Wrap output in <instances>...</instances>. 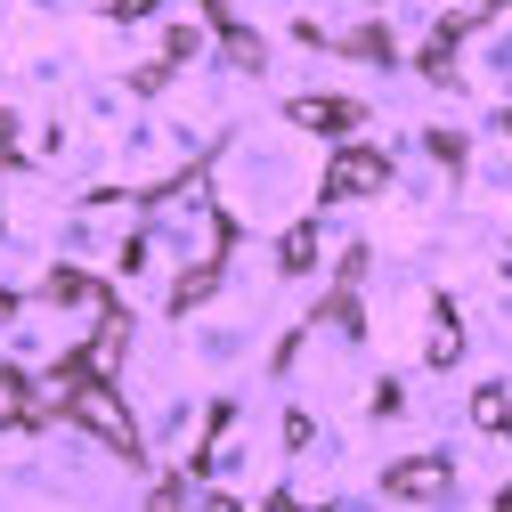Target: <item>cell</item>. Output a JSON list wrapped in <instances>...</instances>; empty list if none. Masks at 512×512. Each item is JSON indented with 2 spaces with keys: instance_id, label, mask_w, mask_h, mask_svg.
I'll use <instances>...</instances> for the list:
<instances>
[{
  "instance_id": "7a4b0ae2",
  "label": "cell",
  "mask_w": 512,
  "mask_h": 512,
  "mask_svg": "<svg viewBox=\"0 0 512 512\" xmlns=\"http://www.w3.org/2000/svg\"><path fill=\"white\" fill-rule=\"evenodd\" d=\"M382 187V155H342L334 163V196H374Z\"/></svg>"
},
{
  "instance_id": "3957f363",
  "label": "cell",
  "mask_w": 512,
  "mask_h": 512,
  "mask_svg": "<svg viewBox=\"0 0 512 512\" xmlns=\"http://www.w3.org/2000/svg\"><path fill=\"white\" fill-rule=\"evenodd\" d=\"M293 122H301V131H350L358 114L342 98H293Z\"/></svg>"
},
{
  "instance_id": "6da1fadb",
  "label": "cell",
  "mask_w": 512,
  "mask_h": 512,
  "mask_svg": "<svg viewBox=\"0 0 512 512\" xmlns=\"http://www.w3.org/2000/svg\"><path fill=\"white\" fill-rule=\"evenodd\" d=\"M74 415H82L90 431H106L114 447H131V415H122V407H114L106 391H82V399H74Z\"/></svg>"
},
{
  "instance_id": "277c9868",
  "label": "cell",
  "mask_w": 512,
  "mask_h": 512,
  "mask_svg": "<svg viewBox=\"0 0 512 512\" xmlns=\"http://www.w3.org/2000/svg\"><path fill=\"white\" fill-rule=\"evenodd\" d=\"M17 407H25V399H17V382H9V374H0V423H9Z\"/></svg>"
}]
</instances>
